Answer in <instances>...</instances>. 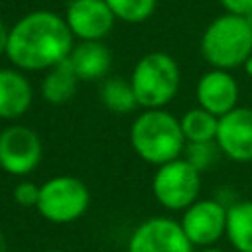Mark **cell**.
Listing matches in <instances>:
<instances>
[{
    "label": "cell",
    "instance_id": "52a82bcc",
    "mask_svg": "<svg viewBox=\"0 0 252 252\" xmlns=\"http://www.w3.org/2000/svg\"><path fill=\"white\" fill-rule=\"evenodd\" d=\"M43 158V144L35 130L24 124L6 126L0 132V167L14 175H30Z\"/></svg>",
    "mask_w": 252,
    "mask_h": 252
},
{
    "label": "cell",
    "instance_id": "30bf717a",
    "mask_svg": "<svg viewBox=\"0 0 252 252\" xmlns=\"http://www.w3.org/2000/svg\"><path fill=\"white\" fill-rule=\"evenodd\" d=\"M63 18L79 41H102L116 22L104 0H71Z\"/></svg>",
    "mask_w": 252,
    "mask_h": 252
},
{
    "label": "cell",
    "instance_id": "44dd1931",
    "mask_svg": "<svg viewBox=\"0 0 252 252\" xmlns=\"http://www.w3.org/2000/svg\"><path fill=\"white\" fill-rule=\"evenodd\" d=\"M14 201L16 205L24 207V209H35L37 201H39V185L30 181V179H22L16 187H14Z\"/></svg>",
    "mask_w": 252,
    "mask_h": 252
},
{
    "label": "cell",
    "instance_id": "4316f807",
    "mask_svg": "<svg viewBox=\"0 0 252 252\" xmlns=\"http://www.w3.org/2000/svg\"><path fill=\"white\" fill-rule=\"evenodd\" d=\"M45 252H65V250H61V248H51V250H45Z\"/></svg>",
    "mask_w": 252,
    "mask_h": 252
},
{
    "label": "cell",
    "instance_id": "7a4b0ae2",
    "mask_svg": "<svg viewBox=\"0 0 252 252\" xmlns=\"http://www.w3.org/2000/svg\"><path fill=\"white\" fill-rule=\"evenodd\" d=\"M130 144L138 158L159 167L181 158L187 142L183 138L179 120L171 112L163 108H150L134 118L130 128Z\"/></svg>",
    "mask_w": 252,
    "mask_h": 252
},
{
    "label": "cell",
    "instance_id": "7c38bea8",
    "mask_svg": "<svg viewBox=\"0 0 252 252\" xmlns=\"http://www.w3.org/2000/svg\"><path fill=\"white\" fill-rule=\"evenodd\" d=\"M197 102L217 118L224 116L238 106V83L224 69H211L197 81Z\"/></svg>",
    "mask_w": 252,
    "mask_h": 252
},
{
    "label": "cell",
    "instance_id": "8fae6325",
    "mask_svg": "<svg viewBox=\"0 0 252 252\" xmlns=\"http://www.w3.org/2000/svg\"><path fill=\"white\" fill-rule=\"evenodd\" d=\"M215 142L228 159L238 163L252 161V108L236 106L220 116Z\"/></svg>",
    "mask_w": 252,
    "mask_h": 252
},
{
    "label": "cell",
    "instance_id": "4fadbf2b",
    "mask_svg": "<svg viewBox=\"0 0 252 252\" xmlns=\"http://www.w3.org/2000/svg\"><path fill=\"white\" fill-rule=\"evenodd\" d=\"M33 102V89L24 71L16 67L0 69V118L18 120Z\"/></svg>",
    "mask_w": 252,
    "mask_h": 252
},
{
    "label": "cell",
    "instance_id": "5bb4252c",
    "mask_svg": "<svg viewBox=\"0 0 252 252\" xmlns=\"http://www.w3.org/2000/svg\"><path fill=\"white\" fill-rule=\"evenodd\" d=\"M69 63L79 81H98L108 75L112 53L102 41H79L71 49Z\"/></svg>",
    "mask_w": 252,
    "mask_h": 252
},
{
    "label": "cell",
    "instance_id": "cb8c5ba5",
    "mask_svg": "<svg viewBox=\"0 0 252 252\" xmlns=\"http://www.w3.org/2000/svg\"><path fill=\"white\" fill-rule=\"evenodd\" d=\"M0 252H8V238L2 228H0Z\"/></svg>",
    "mask_w": 252,
    "mask_h": 252
},
{
    "label": "cell",
    "instance_id": "83f0119b",
    "mask_svg": "<svg viewBox=\"0 0 252 252\" xmlns=\"http://www.w3.org/2000/svg\"><path fill=\"white\" fill-rule=\"evenodd\" d=\"M248 22H250V24H252V14H250V16H248Z\"/></svg>",
    "mask_w": 252,
    "mask_h": 252
},
{
    "label": "cell",
    "instance_id": "ffe728a7",
    "mask_svg": "<svg viewBox=\"0 0 252 252\" xmlns=\"http://www.w3.org/2000/svg\"><path fill=\"white\" fill-rule=\"evenodd\" d=\"M219 154L220 150L217 142H187L181 158H185L197 171H205L219 159Z\"/></svg>",
    "mask_w": 252,
    "mask_h": 252
},
{
    "label": "cell",
    "instance_id": "9a60e30c",
    "mask_svg": "<svg viewBox=\"0 0 252 252\" xmlns=\"http://www.w3.org/2000/svg\"><path fill=\"white\" fill-rule=\"evenodd\" d=\"M77 85L79 77L75 75L67 57L65 61L45 71V77L41 81V96L49 104H65L75 96Z\"/></svg>",
    "mask_w": 252,
    "mask_h": 252
},
{
    "label": "cell",
    "instance_id": "6da1fadb",
    "mask_svg": "<svg viewBox=\"0 0 252 252\" xmlns=\"http://www.w3.org/2000/svg\"><path fill=\"white\" fill-rule=\"evenodd\" d=\"M73 45L75 37L63 16L35 10L10 28L6 57L20 71H47L65 61Z\"/></svg>",
    "mask_w": 252,
    "mask_h": 252
},
{
    "label": "cell",
    "instance_id": "3957f363",
    "mask_svg": "<svg viewBox=\"0 0 252 252\" xmlns=\"http://www.w3.org/2000/svg\"><path fill=\"white\" fill-rule=\"evenodd\" d=\"M201 55L211 69L230 71L244 65L252 55V24L248 18L226 12L215 18L203 32Z\"/></svg>",
    "mask_w": 252,
    "mask_h": 252
},
{
    "label": "cell",
    "instance_id": "277c9868",
    "mask_svg": "<svg viewBox=\"0 0 252 252\" xmlns=\"http://www.w3.org/2000/svg\"><path fill=\"white\" fill-rule=\"evenodd\" d=\"M138 106L144 110L163 108L169 104L181 85V71L177 61L165 51L146 53L132 71L130 77Z\"/></svg>",
    "mask_w": 252,
    "mask_h": 252
},
{
    "label": "cell",
    "instance_id": "ba28073f",
    "mask_svg": "<svg viewBox=\"0 0 252 252\" xmlns=\"http://www.w3.org/2000/svg\"><path fill=\"white\" fill-rule=\"evenodd\" d=\"M181 222L169 217H152L130 234L126 252H193Z\"/></svg>",
    "mask_w": 252,
    "mask_h": 252
},
{
    "label": "cell",
    "instance_id": "7402d4cb",
    "mask_svg": "<svg viewBox=\"0 0 252 252\" xmlns=\"http://www.w3.org/2000/svg\"><path fill=\"white\" fill-rule=\"evenodd\" d=\"M226 14L248 18L252 14V0H219Z\"/></svg>",
    "mask_w": 252,
    "mask_h": 252
},
{
    "label": "cell",
    "instance_id": "d4e9b609",
    "mask_svg": "<svg viewBox=\"0 0 252 252\" xmlns=\"http://www.w3.org/2000/svg\"><path fill=\"white\" fill-rule=\"evenodd\" d=\"M242 67H244V73H246L248 77H252V55L244 61V65H242Z\"/></svg>",
    "mask_w": 252,
    "mask_h": 252
},
{
    "label": "cell",
    "instance_id": "9c48e42d",
    "mask_svg": "<svg viewBox=\"0 0 252 252\" xmlns=\"http://www.w3.org/2000/svg\"><path fill=\"white\" fill-rule=\"evenodd\" d=\"M226 205L219 199H197L183 211L181 228L189 242L199 248H209L226 232Z\"/></svg>",
    "mask_w": 252,
    "mask_h": 252
},
{
    "label": "cell",
    "instance_id": "ac0fdd59",
    "mask_svg": "<svg viewBox=\"0 0 252 252\" xmlns=\"http://www.w3.org/2000/svg\"><path fill=\"white\" fill-rule=\"evenodd\" d=\"M179 124L185 142H215L217 138L219 118L201 106L187 110L179 118Z\"/></svg>",
    "mask_w": 252,
    "mask_h": 252
},
{
    "label": "cell",
    "instance_id": "d6986e66",
    "mask_svg": "<svg viewBox=\"0 0 252 252\" xmlns=\"http://www.w3.org/2000/svg\"><path fill=\"white\" fill-rule=\"evenodd\" d=\"M112 10L114 18L126 24H142L146 22L154 10L158 0H104Z\"/></svg>",
    "mask_w": 252,
    "mask_h": 252
},
{
    "label": "cell",
    "instance_id": "e0dca14e",
    "mask_svg": "<svg viewBox=\"0 0 252 252\" xmlns=\"http://www.w3.org/2000/svg\"><path fill=\"white\" fill-rule=\"evenodd\" d=\"M100 102L114 114H130L138 108V100L132 89V83L122 77H110L100 85L98 91Z\"/></svg>",
    "mask_w": 252,
    "mask_h": 252
},
{
    "label": "cell",
    "instance_id": "8992f818",
    "mask_svg": "<svg viewBox=\"0 0 252 252\" xmlns=\"http://www.w3.org/2000/svg\"><path fill=\"white\" fill-rule=\"evenodd\" d=\"M152 193L163 209L183 213L199 199L201 171H197L185 158L167 161L156 169Z\"/></svg>",
    "mask_w": 252,
    "mask_h": 252
},
{
    "label": "cell",
    "instance_id": "603a6c76",
    "mask_svg": "<svg viewBox=\"0 0 252 252\" xmlns=\"http://www.w3.org/2000/svg\"><path fill=\"white\" fill-rule=\"evenodd\" d=\"M8 35H10V28L0 20V55H6V47H8Z\"/></svg>",
    "mask_w": 252,
    "mask_h": 252
},
{
    "label": "cell",
    "instance_id": "5b68a950",
    "mask_svg": "<svg viewBox=\"0 0 252 252\" xmlns=\"http://www.w3.org/2000/svg\"><path fill=\"white\" fill-rule=\"evenodd\" d=\"M91 205L85 181L73 175H55L39 185L37 213L53 224H69L81 219Z\"/></svg>",
    "mask_w": 252,
    "mask_h": 252
},
{
    "label": "cell",
    "instance_id": "484cf974",
    "mask_svg": "<svg viewBox=\"0 0 252 252\" xmlns=\"http://www.w3.org/2000/svg\"><path fill=\"white\" fill-rule=\"evenodd\" d=\"M199 252H224V250H220V248H213V246H209V248H201Z\"/></svg>",
    "mask_w": 252,
    "mask_h": 252
},
{
    "label": "cell",
    "instance_id": "2e32d148",
    "mask_svg": "<svg viewBox=\"0 0 252 252\" xmlns=\"http://www.w3.org/2000/svg\"><path fill=\"white\" fill-rule=\"evenodd\" d=\"M236 252H252V201H234L226 209V232Z\"/></svg>",
    "mask_w": 252,
    "mask_h": 252
}]
</instances>
